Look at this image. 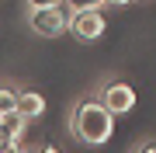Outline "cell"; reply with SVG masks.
Here are the masks:
<instances>
[{"mask_svg": "<svg viewBox=\"0 0 156 153\" xmlns=\"http://www.w3.org/2000/svg\"><path fill=\"white\" fill-rule=\"evenodd\" d=\"M73 136L87 146H104L115 132V115L108 111L101 101H80L73 108V118H69Z\"/></svg>", "mask_w": 156, "mask_h": 153, "instance_id": "1", "label": "cell"}, {"mask_svg": "<svg viewBox=\"0 0 156 153\" xmlns=\"http://www.w3.org/2000/svg\"><path fill=\"white\" fill-rule=\"evenodd\" d=\"M35 11L28 14V24L38 35H45V38H56V35H62L69 28V17L66 11H62V4H31Z\"/></svg>", "mask_w": 156, "mask_h": 153, "instance_id": "2", "label": "cell"}, {"mask_svg": "<svg viewBox=\"0 0 156 153\" xmlns=\"http://www.w3.org/2000/svg\"><path fill=\"white\" fill-rule=\"evenodd\" d=\"M66 7H80V11L69 17V28H73V35H76L80 42L101 38V31H104V17H101V11H94V7H101V4H66Z\"/></svg>", "mask_w": 156, "mask_h": 153, "instance_id": "3", "label": "cell"}, {"mask_svg": "<svg viewBox=\"0 0 156 153\" xmlns=\"http://www.w3.org/2000/svg\"><path fill=\"white\" fill-rule=\"evenodd\" d=\"M101 104L111 115H125V111H132V104H135V91L128 84H122V80H111V84H104V91H101Z\"/></svg>", "mask_w": 156, "mask_h": 153, "instance_id": "4", "label": "cell"}, {"mask_svg": "<svg viewBox=\"0 0 156 153\" xmlns=\"http://www.w3.org/2000/svg\"><path fill=\"white\" fill-rule=\"evenodd\" d=\"M45 111V97L38 91H17V115L24 118H38Z\"/></svg>", "mask_w": 156, "mask_h": 153, "instance_id": "5", "label": "cell"}, {"mask_svg": "<svg viewBox=\"0 0 156 153\" xmlns=\"http://www.w3.org/2000/svg\"><path fill=\"white\" fill-rule=\"evenodd\" d=\"M0 129H4L11 139H21L24 129H28V118H24V115H17V111H11V115H4V118H0Z\"/></svg>", "mask_w": 156, "mask_h": 153, "instance_id": "6", "label": "cell"}, {"mask_svg": "<svg viewBox=\"0 0 156 153\" xmlns=\"http://www.w3.org/2000/svg\"><path fill=\"white\" fill-rule=\"evenodd\" d=\"M11 111H17V91L0 84V115H11Z\"/></svg>", "mask_w": 156, "mask_h": 153, "instance_id": "7", "label": "cell"}, {"mask_svg": "<svg viewBox=\"0 0 156 153\" xmlns=\"http://www.w3.org/2000/svg\"><path fill=\"white\" fill-rule=\"evenodd\" d=\"M14 143H17V139H11L4 129H0V150H4V146H14Z\"/></svg>", "mask_w": 156, "mask_h": 153, "instance_id": "8", "label": "cell"}, {"mask_svg": "<svg viewBox=\"0 0 156 153\" xmlns=\"http://www.w3.org/2000/svg\"><path fill=\"white\" fill-rule=\"evenodd\" d=\"M135 153H156V143H142V146H135Z\"/></svg>", "mask_w": 156, "mask_h": 153, "instance_id": "9", "label": "cell"}, {"mask_svg": "<svg viewBox=\"0 0 156 153\" xmlns=\"http://www.w3.org/2000/svg\"><path fill=\"white\" fill-rule=\"evenodd\" d=\"M42 153H59V150H56V146H45V150H42Z\"/></svg>", "mask_w": 156, "mask_h": 153, "instance_id": "10", "label": "cell"}, {"mask_svg": "<svg viewBox=\"0 0 156 153\" xmlns=\"http://www.w3.org/2000/svg\"><path fill=\"white\" fill-rule=\"evenodd\" d=\"M0 118H4V115H0Z\"/></svg>", "mask_w": 156, "mask_h": 153, "instance_id": "11", "label": "cell"}]
</instances>
